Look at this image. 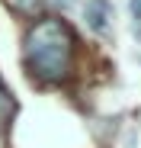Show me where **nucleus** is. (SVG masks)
<instances>
[{"mask_svg": "<svg viewBox=\"0 0 141 148\" xmlns=\"http://www.w3.org/2000/svg\"><path fill=\"white\" fill-rule=\"evenodd\" d=\"M74 32L64 19L58 16H42L35 19L26 42H22V61L29 74L42 84H61L70 74V58H74Z\"/></svg>", "mask_w": 141, "mask_h": 148, "instance_id": "f257e3e1", "label": "nucleus"}, {"mask_svg": "<svg viewBox=\"0 0 141 148\" xmlns=\"http://www.w3.org/2000/svg\"><path fill=\"white\" fill-rule=\"evenodd\" d=\"M83 16H87V26H90L93 32L106 36V32H109V19H112V7H109V0H90Z\"/></svg>", "mask_w": 141, "mask_h": 148, "instance_id": "f03ea898", "label": "nucleus"}, {"mask_svg": "<svg viewBox=\"0 0 141 148\" xmlns=\"http://www.w3.org/2000/svg\"><path fill=\"white\" fill-rule=\"evenodd\" d=\"M13 116H16V100H13V93L3 87V81H0V138L7 135Z\"/></svg>", "mask_w": 141, "mask_h": 148, "instance_id": "7ed1b4c3", "label": "nucleus"}, {"mask_svg": "<svg viewBox=\"0 0 141 148\" xmlns=\"http://www.w3.org/2000/svg\"><path fill=\"white\" fill-rule=\"evenodd\" d=\"M3 3L13 13H22V16H39L45 10V0H3Z\"/></svg>", "mask_w": 141, "mask_h": 148, "instance_id": "20e7f679", "label": "nucleus"}, {"mask_svg": "<svg viewBox=\"0 0 141 148\" xmlns=\"http://www.w3.org/2000/svg\"><path fill=\"white\" fill-rule=\"evenodd\" d=\"M132 29H135V36L141 39V0H132Z\"/></svg>", "mask_w": 141, "mask_h": 148, "instance_id": "39448f33", "label": "nucleus"}]
</instances>
